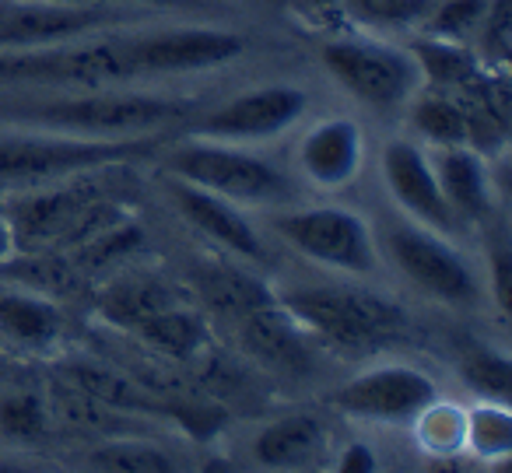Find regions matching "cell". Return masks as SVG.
<instances>
[{"mask_svg":"<svg viewBox=\"0 0 512 473\" xmlns=\"http://www.w3.org/2000/svg\"><path fill=\"white\" fill-rule=\"evenodd\" d=\"M190 116V102L162 99V95H123L88 88L85 95L46 102H15L0 106V120L11 127L50 130L71 137H99V141H123V137H148L155 130H169L172 123Z\"/></svg>","mask_w":512,"mask_h":473,"instance_id":"1","label":"cell"},{"mask_svg":"<svg viewBox=\"0 0 512 473\" xmlns=\"http://www.w3.org/2000/svg\"><path fill=\"white\" fill-rule=\"evenodd\" d=\"M292 319L341 351H369L404 337L407 316L397 302L365 288H299L281 298Z\"/></svg>","mask_w":512,"mask_h":473,"instance_id":"2","label":"cell"},{"mask_svg":"<svg viewBox=\"0 0 512 473\" xmlns=\"http://www.w3.org/2000/svg\"><path fill=\"white\" fill-rule=\"evenodd\" d=\"M155 148L151 137H123V141H99V137L71 134H8L0 137V186H36L53 179H71L78 172L116 169L123 162L148 155Z\"/></svg>","mask_w":512,"mask_h":473,"instance_id":"3","label":"cell"},{"mask_svg":"<svg viewBox=\"0 0 512 473\" xmlns=\"http://www.w3.org/2000/svg\"><path fill=\"white\" fill-rule=\"evenodd\" d=\"M137 78L127 57V43L74 39L43 50L0 53V85H53V88H109Z\"/></svg>","mask_w":512,"mask_h":473,"instance_id":"4","label":"cell"},{"mask_svg":"<svg viewBox=\"0 0 512 473\" xmlns=\"http://www.w3.org/2000/svg\"><path fill=\"white\" fill-rule=\"evenodd\" d=\"M165 172L179 183L218 193L232 204H267L288 193V183L271 162L249 155L239 144L197 141L169 151L162 158Z\"/></svg>","mask_w":512,"mask_h":473,"instance_id":"5","label":"cell"},{"mask_svg":"<svg viewBox=\"0 0 512 473\" xmlns=\"http://www.w3.org/2000/svg\"><path fill=\"white\" fill-rule=\"evenodd\" d=\"M271 228L295 253L341 274H372L379 267L369 225L344 207H302V211L274 214Z\"/></svg>","mask_w":512,"mask_h":473,"instance_id":"6","label":"cell"},{"mask_svg":"<svg viewBox=\"0 0 512 473\" xmlns=\"http://www.w3.org/2000/svg\"><path fill=\"white\" fill-rule=\"evenodd\" d=\"M99 172L109 169H92V172H78L71 176V183L64 179H53L46 183V190L39 193H22V197L11 204V235L18 242H25L29 249L46 246V249H60L64 239L74 232L81 218L92 211L95 204L109 200V183Z\"/></svg>","mask_w":512,"mask_h":473,"instance_id":"7","label":"cell"},{"mask_svg":"<svg viewBox=\"0 0 512 473\" xmlns=\"http://www.w3.org/2000/svg\"><path fill=\"white\" fill-rule=\"evenodd\" d=\"M386 256L425 295L449 305L477 302V277L470 263L446 242V235L425 225H397L386 232Z\"/></svg>","mask_w":512,"mask_h":473,"instance_id":"8","label":"cell"},{"mask_svg":"<svg viewBox=\"0 0 512 473\" xmlns=\"http://www.w3.org/2000/svg\"><path fill=\"white\" fill-rule=\"evenodd\" d=\"M323 67L341 81L344 92L369 102L376 109H390L411 99L418 85L414 60L404 53L362 39H334L323 46Z\"/></svg>","mask_w":512,"mask_h":473,"instance_id":"9","label":"cell"},{"mask_svg":"<svg viewBox=\"0 0 512 473\" xmlns=\"http://www.w3.org/2000/svg\"><path fill=\"white\" fill-rule=\"evenodd\" d=\"M109 22H116L109 4L11 0V4H0V53L74 43V39L95 36Z\"/></svg>","mask_w":512,"mask_h":473,"instance_id":"10","label":"cell"},{"mask_svg":"<svg viewBox=\"0 0 512 473\" xmlns=\"http://www.w3.org/2000/svg\"><path fill=\"white\" fill-rule=\"evenodd\" d=\"M432 400H439L432 375L411 365H383L344 382L330 396V407L348 417H362V421L411 424Z\"/></svg>","mask_w":512,"mask_h":473,"instance_id":"11","label":"cell"},{"mask_svg":"<svg viewBox=\"0 0 512 473\" xmlns=\"http://www.w3.org/2000/svg\"><path fill=\"white\" fill-rule=\"evenodd\" d=\"M302 113H306V92L292 85H267L221 102L214 113H207L197 123V134L225 144L271 141L288 127H295Z\"/></svg>","mask_w":512,"mask_h":473,"instance_id":"12","label":"cell"},{"mask_svg":"<svg viewBox=\"0 0 512 473\" xmlns=\"http://www.w3.org/2000/svg\"><path fill=\"white\" fill-rule=\"evenodd\" d=\"M246 53V39L228 29H169L127 43L134 74H190L225 67Z\"/></svg>","mask_w":512,"mask_h":473,"instance_id":"13","label":"cell"},{"mask_svg":"<svg viewBox=\"0 0 512 473\" xmlns=\"http://www.w3.org/2000/svg\"><path fill=\"white\" fill-rule=\"evenodd\" d=\"M383 176L390 186L393 200L411 214L418 225L432 228L439 235H449L456 228V214L449 211L442 186L435 179V169L421 148H414L411 141H393L383 151Z\"/></svg>","mask_w":512,"mask_h":473,"instance_id":"14","label":"cell"},{"mask_svg":"<svg viewBox=\"0 0 512 473\" xmlns=\"http://www.w3.org/2000/svg\"><path fill=\"white\" fill-rule=\"evenodd\" d=\"M242 323V340L246 347L264 361L288 375H306L313 368V351H309V333L292 319V312L281 302H267L249 309Z\"/></svg>","mask_w":512,"mask_h":473,"instance_id":"15","label":"cell"},{"mask_svg":"<svg viewBox=\"0 0 512 473\" xmlns=\"http://www.w3.org/2000/svg\"><path fill=\"white\" fill-rule=\"evenodd\" d=\"M169 193H172V204L179 207V214H183L197 232H204L211 242H218V246L232 249V253H239V256H249V260H260V256H264V242H260L256 228L242 218L239 204L218 197V193L197 190V186H190V183H179V179H172Z\"/></svg>","mask_w":512,"mask_h":473,"instance_id":"16","label":"cell"},{"mask_svg":"<svg viewBox=\"0 0 512 473\" xmlns=\"http://www.w3.org/2000/svg\"><path fill=\"white\" fill-rule=\"evenodd\" d=\"M362 127L351 120H323L302 137L299 165L316 186H348L362 169Z\"/></svg>","mask_w":512,"mask_h":473,"instance_id":"17","label":"cell"},{"mask_svg":"<svg viewBox=\"0 0 512 473\" xmlns=\"http://www.w3.org/2000/svg\"><path fill=\"white\" fill-rule=\"evenodd\" d=\"M327 445V431L313 414H292L271 421L253 438V459L271 470H306L316 466Z\"/></svg>","mask_w":512,"mask_h":473,"instance_id":"18","label":"cell"},{"mask_svg":"<svg viewBox=\"0 0 512 473\" xmlns=\"http://www.w3.org/2000/svg\"><path fill=\"white\" fill-rule=\"evenodd\" d=\"M435 179L442 186L449 211L456 218H481L491 207V186L488 169L481 162V151L467 148V144H453V148H439L435 158Z\"/></svg>","mask_w":512,"mask_h":473,"instance_id":"19","label":"cell"},{"mask_svg":"<svg viewBox=\"0 0 512 473\" xmlns=\"http://www.w3.org/2000/svg\"><path fill=\"white\" fill-rule=\"evenodd\" d=\"M64 319L46 295L36 291H0V333L22 347H50L60 340Z\"/></svg>","mask_w":512,"mask_h":473,"instance_id":"20","label":"cell"},{"mask_svg":"<svg viewBox=\"0 0 512 473\" xmlns=\"http://www.w3.org/2000/svg\"><path fill=\"white\" fill-rule=\"evenodd\" d=\"M411 60L418 78H425L435 92H460L481 71V60L467 50V43H456V39H442V36L414 39Z\"/></svg>","mask_w":512,"mask_h":473,"instance_id":"21","label":"cell"},{"mask_svg":"<svg viewBox=\"0 0 512 473\" xmlns=\"http://www.w3.org/2000/svg\"><path fill=\"white\" fill-rule=\"evenodd\" d=\"M169 305H176V295L162 281H148V277L120 281L99 298V312L113 326H120V330H134L137 323L169 309Z\"/></svg>","mask_w":512,"mask_h":473,"instance_id":"22","label":"cell"},{"mask_svg":"<svg viewBox=\"0 0 512 473\" xmlns=\"http://www.w3.org/2000/svg\"><path fill=\"white\" fill-rule=\"evenodd\" d=\"M134 333L151 344L155 351L172 354V358H193L200 347L207 344V326L197 312L183 309V305H169V309L155 312L144 323L134 326Z\"/></svg>","mask_w":512,"mask_h":473,"instance_id":"23","label":"cell"},{"mask_svg":"<svg viewBox=\"0 0 512 473\" xmlns=\"http://www.w3.org/2000/svg\"><path fill=\"white\" fill-rule=\"evenodd\" d=\"M64 379L78 389L81 396L95 403H109V407H120V410H151L155 403L144 396L141 386H134L130 379H123L120 372L113 368H99V365H67L64 368Z\"/></svg>","mask_w":512,"mask_h":473,"instance_id":"24","label":"cell"},{"mask_svg":"<svg viewBox=\"0 0 512 473\" xmlns=\"http://www.w3.org/2000/svg\"><path fill=\"white\" fill-rule=\"evenodd\" d=\"M414 127L439 148L467 144V116L453 92H425L414 99Z\"/></svg>","mask_w":512,"mask_h":473,"instance_id":"25","label":"cell"},{"mask_svg":"<svg viewBox=\"0 0 512 473\" xmlns=\"http://www.w3.org/2000/svg\"><path fill=\"white\" fill-rule=\"evenodd\" d=\"M88 466L116 473H172L176 459L151 442H109L88 456Z\"/></svg>","mask_w":512,"mask_h":473,"instance_id":"26","label":"cell"},{"mask_svg":"<svg viewBox=\"0 0 512 473\" xmlns=\"http://www.w3.org/2000/svg\"><path fill=\"white\" fill-rule=\"evenodd\" d=\"M467 449H474L477 456L484 459H495V456H505L512 445V421H509V410L495 407L488 400V407H477L467 414Z\"/></svg>","mask_w":512,"mask_h":473,"instance_id":"27","label":"cell"},{"mask_svg":"<svg viewBox=\"0 0 512 473\" xmlns=\"http://www.w3.org/2000/svg\"><path fill=\"white\" fill-rule=\"evenodd\" d=\"M414 421H418V435L425 449L432 452H456L467 442V414H460L449 403L432 400Z\"/></svg>","mask_w":512,"mask_h":473,"instance_id":"28","label":"cell"},{"mask_svg":"<svg viewBox=\"0 0 512 473\" xmlns=\"http://www.w3.org/2000/svg\"><path fill=\"white\" fill-rule=\"evenodd\" d=\"M204 295L211 298L218 309L235 312V316H246L256 305H267L271 298L264 295V288H256L246 274H232V270H211L204 277Z\"/></svg>","mask_w":512,"mask_h":473,"instance_id":"29","label":"cell"},{"mask_svg":"<svg viewBox=\"0 0 512 473\" xmlns=\"http://www.w3.org/2000/svg\"><path fill=\"white\" fill-rule=\"evenodd\" d=\"M463 379L491 403H505L509 400V379H512V368L505 354L495 351H470L463 358Z\"/></svg>","mask_w":512,"mask_h":473,"instance_id":"30","label":"cell"},{"mask_svg":"<svg viewBox=\"0 0 512 473\" xmlns=\"http://www.w3.org/2000/svg\"><path fill=\"white\" fill-rule=\"evenodd\" d=\"M0 431L8 438H39L46 431L43 400L32 393H4L0 396Z\"/></svg>","mask_w":512,"mask_h":473,"instance_id":"31","label":"cell"},{"mask_svg":"<svg viewBox=\"0 0 512 473\" xmlns=\"http://www.w3.org/2000/svg\"><path fill=\"white\" fill-rule=\"evenodd\" d=\"M484 11H488V0H442L432 22H428V36L467 43L470 32L481 29Z\"/></svg>","mask_w":512,"mask_h":473,"instance_id":"32","label":"cell"},{"mask_svg":"<svg viewBox=\"0 0 512 473\" xmlns=\"http://www.w3.org/2000/svg\"><path fill=\"white\" fill-rule=\"evenodd\" d=\"M358 18L376 25H411L432 8V0H344Z\"/></svg>","mask_w":512,"mask_h":473,"instance_id":"33","label":"cell"},{"mask_svg":"<svg viewBox=\"0 0 512 473\" xmlns=\"http://www.w3.org/2000/svg\"><path fill=\"white\" fill-rule=\"evenodd\" d=\"M484 29V50H488L491 64L495 60H509L512 29H509V0H488V11L481 18Z\"/></svg>","mask_w":512,"mask_h":473,"instance_id":"34","label":"cell"},{"mask_svg":"<svg viewBox=\"0 0 512 473\" xmlns=\"http://www.w3.org/2000/svg\"><path fill=\"white\" fill-rule=\"evenodd\" d=\"M376 466H379L376 452H372L369 445H362V442L344 445V452L337 456V470H341V473H372Z\"/></svg>","mask_w":512,"mask_h":473,"instance_id":"35","label":"cell"},{"mask_svg":"<svg viewBox=\"0 0 512 473\" xmlns=\"http://www.w3.org/2000/svg\"><path fill=\"white\" fill-rule=\"evenodd\" d=\"M299 4H302V8H309V11H320V15H323V11H334V8H341L344 0H299Z\"/></svg>","mask_w":512,"mask_h":473,"instance_id":"36","label":"cell"},{"mask_svg":"<svg viewBox=\"0 0 512 473\" xmlns=\"http://www.w3.org/2000/svg\"><path fill=\"white\" fill-rule=\"evenodd\" d=\"M11 242H15V235H11L8 221L0 218V256H8V253H11Z\"/></svg>","mask_w":512,"mask_h":473,"instance_id":"37","label":"cell"},{"mask_svg":"<svg viewBox=\"0 0 512 473\" xmlns=\"http://www.w3.org/2000/svg\"><path fill=\"white\" fill-rule=\"evenodd\" d=\"M74 4H165V0H74Z\"/></svg>","mask_w":512,"mask_h":473,"instance_id":"38","label":"cell"}]
</instances>
